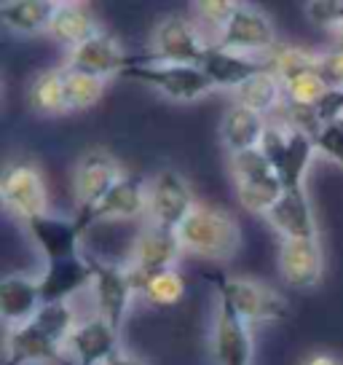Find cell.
Masks as SVG:
<instances>
[{
  "label": "cell",
  "instance_id": "cell-1",
  "mask_svg": "<svg viewBox=\"0 0 343 365\" xmlns=\"http://www.w3.org/2000/svg\"><path fill=\"white\" fill-rule=\"evenodd\" d=\"M183 250L204 261H231L241 247L239 220L228 210L199 205L177 228Z\"/></svg>",
  "mask_w": 343,
  "mask_h": 365
},
{
  "label": "cell",
  "instance_id": "cell-2",
  "mask_svg": "<svg viewBox=\"0 0 343 365\" xmlns=\"http://www.w3.org/2000/svg\"><path fill=\"white\" fill-rule=\"evenodd\" d=\"M231 178H233L239 205L255 215H268L285 194V185L260 148L233 153L231 156Z\"/></svg>",
  "mask_w": 343,
  "mask_h": 365
},
{
  "label": "cell",
  "instance_id": "cell-3",
  "mask_svg": "<svg viewBox=\"0 0 343 365\" xmlns=\"http://www.w3.org/2000/svg\"><path fill=\"white\" fill-rule=\"evenodd\" d=\"M124 76L137 83H145L172 103H194L209 91H215V83L199 65H169V62H153V59H134Z\"/></svg>",
  "mask_w": 343,
  "mask_h": 365
},
{
  "label": "cell",
  "instance_id": "cell-4",
  "mask_svg": "<svg viewBox=\"0 0 343 365\" xmlns=\"http://www.w3.org/2000/svg\"><path fill=\"white\" fill-rule=\"evenodd\" d=\"M215 282H218V301L228 304L250 328L263 322H279L290 314L287 298L263 282L244 277H218Z\"/></svg>",
  "mask_w": 343,
  "mask_h": 365
},
{
  "label": "cell",
  "instance_id": "cell-5",
  "mask_svg": "<svg viewBox=\"0 0 343 365\" xmlns=\"http://www.w3.org/2000/svg\"><path fill=\"white\" fill-rule=\"evenodd\" d=\"M220 48L228 51H239V54H250V57L268 59L279 48V35L271 22V16L250 3H239L236 14L231 16V22L218 33L212 41Z\"/></svg>",
  "mask_w": 343,
  "mask_h": 365
},
{
  "label": "cell",
  "instance_id": "cell-6",
  "mask_svg": "<svg viewBox=\"0 0 343 365\" xmlns=\"http://www.w3.org/2000/svg\"><path fill=\"white\" fill-rule=\"evenodd\" d=\"M209 46H212V41H206L188 16L169 14V16L159 19V24L153 27L150 59L169 62V65H199L201 68Z\"/></svg>",
  "mask_w": 343,
  "mask_h": 365
},
{
  "label": "cell",
  "instance_id": "cell-7",
  "mask_svg": "<svg viewBox=\"0 0 343 365\" xmlns=\"http://www.w3.org/2000/svg\"><path fill=\"white\" fill-rule=\"evenodd\" d=\"M0 199L3 207L22 223L48 212L46 180L33 161H9L0 172Z\"/></svg>",
  "mask_w": 343,
  "mask_h": 365
},
{
  "label": "cell",
  "instance_id": "cell-8",
  "mask_svg": "<svg viewBox=\"0 0 343 365\" xmlns=\"http://www.w3.org/2000/svg\"><path fill=\"white\" fill-rule=\"evenodd\" d=\"M196 207L194 191L177 170H159L148 180V220L153 226L177 231Z\"/></svg>",
  "mask_w": 343,
  "mask_h": 365
},
{
  "label": "cell",
  "instance_id": "cell-9",
  "mask_svg": "<svg viewBox=\"0 0 343 365\" xmlns=\"http://www.w3.org/2000/svg\"><path fill=\"white\" fill-rule=\"evenodd\" d=\"M92 266H94L92 293H94L97 314L121 331L132 301H134V296H139L137 279H134V274H132L129 266L107 263V261H100V258H92Z\"/></svg>",
  "mask_w": 343,
  "mask_h": 365
},
{
  "label": "cell",
  "instance_id": "cell-10",
  "mask_svg": "<svg viewBox=\"0 0 343 365\" xmlns=\"http://www.w3.org/2000/svg\"><path fill=\"white\" fill-rule=\"evenodd\" d=\"M126 178V170L113 153L105 148L86 150L73 170V196L78 212H86L102 202L118 182Z\"/></svg>",
  "mask_w": 343,
  "mask_h": 365
},
{
  "label": "cell",
  "instance_id": "cell-11",
  "mask_svg": "<svg viewBox=\"0 0 343 365\" xmlns=\"http://www.w3.org/2000/svg\"><path fill=\"white\" fill-rule=\"evenodd\" d=\"M183 252V242L177 237V231L153 226V223L142 228L137 240H134V247H132V258L126 263L134 274V279H137V290L139 282L150 274L177 269V261H180Z\"/></svg>",
  "mask_w": 343,
  "mask_h": 365
},
{
  "label": "cell",
  "instance_id": "cell-12",
  "mask_svg": "<svg viewBox=\"0 0 343 365\" xmlns=\"http://www.w3.org/2000/svg\"><path fill=\"white\" fill-rule=\"evenodd\" d=\"M24 228H27L35 247L46 255V263L83 255L80 252V237H83L86 228L78 217H62L43 212L38 217H30L24 223Z\"/></svg>",
  "mask_w": 343,
  "mask_h": 365
},
{
  "label": "cell",
  "instance_id": "cell-13",
  "mask_svg": "<svg viewBox=\"0 0 343 365\" xmlns=\"http://www.w3.org/2000/svg\"><path fill=\"white\" fill-rule=\"evenodd\" d=\"M118 328H113L100 314L78 322V328L70 333L68 357L75 365H107L115 354L121 352V336Z\"/></svg>",
  "mask_w": 343,
  "mask_h": 365
},
{
  "label": "cell",
  "instance_id": "cell-14",
  "mask_svg": "<svg viewBox=\"0 0 343 365\" xmlns=\"http://www.w3.org/2000/svg\"><path fill=\"white\" fill-rule=\"evenodd\" d=\"M134 59L126 54L118 38L110 33H97L89 38L86 43L70 48L68 54V70H78V73H89V76H100V78H110V76H124L132 68Z\"/></svg>",
  "mask_w": 343,
  "mask_h": 365
},
{
  "label": "cell",
  "instance_id": "cell-15",
  "mask_svg": "<svg viewBox=\"0 0 343 365\" xmlns=\"http://www.w3.org/2000/svg\"><path fill=\"white\" fill-rule=\"evenodd\" d=\"M279 274L287 287L311 290L322 282L324 274V252L320 240H282L279 245Z\"/></svg>",
  "mask_w": 343,
  "mask_h": 365
},
{
  "label": "cell",
  "instance_id": "cell-16",
  "mask_svg": "<svg viewBox=\"0 0 343 365\" xmlns=\"http://www.w3.org/2000/svg\"><path fill=\"white\" fill-rule=\"evenodd\" d=\"M68 360L65 344L43 333L33 319L9 328L6 333V363L3 365H62Z\"/></svg>",
  "mask_w": 343,
  "mask_h": 365
},
{
  "label": "cell",
  "instance_id": "cell-17",
  "mask_svg": "<svg viewBox=\"0 0 343 365\" xmlns=\"http://www.w3.org/2000/svg\"><path fill=\"white\" fill-rule=\"evenodd\" d=\"M142 215H148V180L126 172L124 180L118 182L100 205L86 212H78L75 217L83 223V228H89L100 220H134Z\"/></svg>",
  "mask_w": 343,
  "mask_h": 365
},
{
  "label": "cell",
  "instance_id": "cell-18",
  "mask_svg": "<svg viewBox=\"0 0 343 365\" xmlns=\"http://www.w3.org/2000/svg\"><path fill=\"white\" fill-rule=\"evenodd\" d=\"M212 354L218 365H252L255 354L250 325L223 301H218V317L212 328Z\"/></svg>",
  "mask_w": 343,
  "mask_h": 365
},
{
  "label": "cell",
  "instance_id": "cell-19",
  "mask_svg": "<svg viewBox=\"0 0 343 365\" xmlns=\"http://www.w3.org/2000/svg\"><path fill=\"white\" fill-rule=\"evenodd\" d=\"M94 266L92 255H78V258H65V261L46 263L43 274L38 277L41 298L43 304H70V298L92 287Z\"/></svg>",
  "mask_w": 343,
  "mask_h": 365
},
{
  "label": "cell",
  "instance_id": "cell-20",
  "mask_svg": "<svg viewBox=\"0 0 343 365\" xmlns=\"http://www.w3.org/2000/svg\"><path fill=\"white\" fill-rule=\"evenodd\" d=\"M282 240H320V226L306 188H290L265 215Z\"/></svg>",
  "mask_w": 343,
  "mask_h": 365
},
{
  "label": "cell",
  "instance_id": "cell-21",
  "mask_svg": "<svg viewBox=\"0 0 343 365\" xmlns=\"http://www.w3.org/2000/svg\"><path fill=\"white\" fill-rule=\"evenodd\" d=\"M201 70L215 83V89L236 91L241 83H247L255 76L271 70V65H268V59L239 54V51H228V48H220V46L212 43L209 51H206L204 62H201Z\"/></svg>",
  "mask_w": 343,
  "mask_h": 365
},
{
  "label": "cell",
  "instance_id": "cell-22",
  "mask_svg": "<svg viewBox=\"0 0 343 365\" xmlns=\"http://www.w3.org/2000/svg\"><path fill=\"white\" fill-rule=\"evenodd\" d=\"M43 298L38 277L22 272H9L0 279V317L9 328L24 325L41 312Z\"/></svg>",
  "mask_w": 343,
  "mask_h": 365
},
{
  "label": "cell",
  "instance_id": "cell-23",
  "mask_svg": "<svg viewBox=\"0 0 343 365\" xmlns=\"http://www.w3.org/2000/svg\"><path fill=\"white\" fill-rule=\"evenodd\" d=\"M268 129V118H263L260 113H255L244 105H231L228 110L223 113L220 121V140L228 148V153H244V150L260 148L263 135Z\"/></svg>",
  "mask_w": 343,
  "mask_h": 365
},
{
  "label": "cell",
  "instance_id": "cell-24",
  "mask_svg": "<svg viewBox=\"0 0 343 365\" xmlns=\"http://www.w3.org/2000/svg\"><path fill=\"white\" fill-rule=\"evenodd\" d=\"M57 11L54 0H3L0 3V24L14 35H48L51 19Z\"/></svg>",
  "mask_w": 343,
  "mask_h": 365
},
{
  "label": "cell",
  "instance_id": "cell-25",
  "mask_svg": "<svg viewBox=\"0 0 343 365\" xmlns=\"http://www.w3.org/2000/svg\"><path fill=\"white\" fill-rule=\"evenodd\" d=\"M102 33V27L97 22V16L89 6L83 3H57V11L48 27V35L62 43L65 48H75V46L86 43L89 38Z\"/></svg>",
  "mask_w": 343,
  "mask_h": 365
},
{
  "label": "cell",
  "instance_id": "cell-26",
  "mask_svg": "<svg viewBox=\"0 0 343 365\" xmlns=\"http://www.w3.org/2000/svg\"><path fill=\"white\" fill-rule=\"evenodd\" d=\"M317 156V145L314 137L306 132L290 129V140L287 148L282 153V159L276 161V175L285 185V191L290 188H306V175L311 170V161Z\"/></svg>",
  "mask_w": 343,
  "mask_h": 365
},
{
  "label": "cell",
  "instance_id": "cell-27",
  "mask_svg": "<svg viewBox=\"0 0 343 365\" xmlns=\"http://www.w3.org/2000/svg\"><path fill=\"white\" fill-rule=\"evenodd\" d=\"M233 103L244 105V108H250V110L260 113L263 118H268L271 113L285 108V86L271 70H265V73L250 78L233 91Z\"/></svg>",
  "mask_w": 343,
  "mask_h": 365
},
{
  "label": "cell",
  "instance_id": "cell-28",
  "mask_svg": "<svg viewBox=\"0 0 343 365\" xmlns=\"http://www.w3.org/2000/svg\"><path fill=\"white\" fill-rule=\"evenodd\" d=\"M27 100L38 115L70 113L68 94H65V68H51L38 73L27 89Z\"/></svg>",
  "mask_w": 343,
  "mask_h": 365
},
{
  "label": "cell",
  "instance_id": "cell-29",
  "mask_svg": "<svg viewBox=\"0 0 343 365\" xmlns=\"http://www.w3.org/2000/svg\"><path fill=\"white\" fill-rule=\"evenodd\" d=\"M139 296L148 301L150 307L167 309L180 304L185 296V279L177 269H167V272L150 274L139 282Z\"/></svg>",
  "mask_w": 343,
  "mask_h": 365
},
{
  "label": "cell",
  "instance_id": "cell-30",
  "mask_svg": "<svg viewBox=\"0 0 343 365\" xmlns=\"http://www.w3.org/2000/svg\"><path fill=\"white\" fill-rule=\"evenodd\" d=\"M285 86V100L290 105H300V108H320L322 100L327 97L330 86L324 83L320 68L306 70V73H297L292 78L282 81Z\"/></svg>",
  "mask_w": 343,
  "mask_h": 365
},
{
  "label": "cell",
  "instance_id": "cell-31",
  "mask_svg": "<svg viewBox=\"0 0 343 365\" xmlns=\"http://www.w3.org/2000/svg\"><path fill=\"white\" fill-rule=\"evenodd\" d=\"M105 83L107 81L100 76H89V73H78V70L65 68V94H68V110H86L102 100Z\"/></svg>",
  "mask_w": 343,
  "mask_h": 365
},
{
  "label": "cell",
  "instance_id": "cell-32",
  "mask_svg": "<svg viewBox=\"0 0 343 365\" xmlns=\"http://www.w3.org/2000/svg\"><path fill=\"white\" fill-rule=\"evenodd\" d=\"M33 322L51 339H57L59 344H68L70 333L78 328V319H75V312L70 304H43Z\"/></svg>",
  "mask_w": 343,
  "mask_h": 365
},
{
  "label": "cell",
  "instance_id": "cell-33",
  "mask_svg": "<svg viewBox=\"0 0 343 365\" xmlns=\"http://www.w3.org/2000/svg\"><path fill=\"white\" fill-rule=\"evenodd\" d=\"M341 9H343V0H309V3L303 6L306 19H309L314 27L327 30V33H335V35L341 30Z\"/></svg>",
  "mask_w": 343,
  "mask_h": 365
},
{
  "label": "cell",
  "instance_id": "cell-34",
  "mask_svg": "<svg viewBox=\"0 0 343 365\" xmlns=\"http://www.w3.org/2000/svg\"><path fill=\"white\" fill-rule=\"evenodd\" d=\"M236 9H239V3H233V0H196L194 3L196 16L206 27L218 30V33L231 22V16L236 14Z\"/></svg>",
  "mask_w": 343,
  "mask_h": 365
},
{
  "label": "cell",
  "instance_id": "cell-35",
  "mask_svg": "<svg viewBox=\"0 0 343 365\" xmlns=\"http://www.w3.org/2000/svg\"><path fill=\"white\" fill-rule=\"evenodd\" d=\"M314 145H317L320 156L343 167V121H330L322 126L320 135L314 137Z\"/></svg>",
  "mask_w": 343,
  "mask_h": 365
},
{
  "label": "cell",
  "instance_id": "cell-36",
  "mask_svg": "<svg viewBox=\"0 0 343 365\" xmlns=\"http://www.w3.org/2000/svg\"><path fill=\"white\" fill-rule=\"evenodd\" d=\"M320 73L330 89H343V46L341 48H332L327 54H322Z\"/></svg>",
  "mask_w": 343,
  "mask_h": 365
},
{
  "label": "cell",
  "instance_id": "cell-37",
  "mask_svg": "<svg viewBox=\"0 0 343 365\" xmlns=\"http://www.w3.org/2000/svg\"><path fill=\"white\" fill-rule=\"evenodd\" d=\"M303 365H341L332 354H327V352H314V354H309L306 357V363Z\"/></svg>",
  "mask_w": 343,
  "mask_h": 365
},
{
  "label": "cell",
  "instance_id": "cell-38",
  "mask_svg": "<svg viewBox=\"0 0 343 365\" xmlns=\"http://www.w3.org/2000/svg\"><path fill=\"white\" fill-rule=\"evenodd\" d=\"M107 365H145L142 363V360H139L137 354H129V352H118L113 357V360H110V363Z\"/></svg>",
  "mask_w": 343,
  "mask_h": 365
},
{
  "label": "cell",
  "instance_id": "cell-39",
  "mask_svg": "<svg viewBox=\"0 0 343 365\" xmlns=\"http://www.w3.org/2000/svg\"><path fill=\"white\" fill-rule=\"evenodd\" d=\"M338 35L343 38V9H341V30H338Z\"/></svg>",
  "mask_w": 343,
  "mask_h": 365
}]
</instances>
